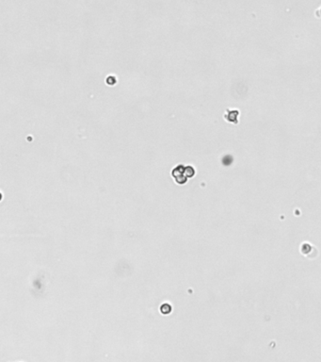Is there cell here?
<instances>
[{"label":"cell","mask_w":321,"mask_h":362,"mask_svg":"<svg viewBox=\"0 0 321 362\" xmlns=\"http://www.w3.org/2000/svg\"><path fill=\"white\" fill-rule=\"evenodd\" d=\"M195 169L191 165L179 164L171 170V176L177 184H185L189 178L195 176Z\"/></svg>","instance_id":"6da1fadb"},{"label":"cell","mask_w":321,"mask_h":362,"mask_svg":"<svg viewBox=\"0 0 321 362\" xmlns=\"http://www.w3.org/2000/svg\"><path fill=\"white\" fill-rule=\"evenodd\" d=\"M238 116H239L238 109H234V110L227 109L226 112L224 114L225 120H226L227 122L234 123V124H238Z\"/></svg>","instance_id":"7a4b0ae2"},{"label":"cell","mask_w":321,"mask_h":362,"mask_svg":"<svg viewBox=\"0 0 321 362\" xmlns=\"http://www.w3.org/2000/svg\"><path fill=\"white\" fill-rule=\"evenodd\" d=\"M160 311L163 313V314H169V313L171 312V306L169 305V304H163V305L160 307Z\"/></svg>","instance_id":"3957f363"},{"label":"cell","mask_w":321,"mask_h":362,"mask_svg":"<svg viewBox=\"0 0 321 362\" xmlns=\"http://www.w3.org/2000/svg\"><path fill=\"white\" fill-rule=\"evenodd\" d=\"M106 82H107V85H115V84H116V82H117V79L114 76H109L108 78L106 79Z\"/></svg>","instance_id":"277c9868"}]
</instances>
